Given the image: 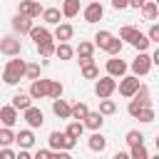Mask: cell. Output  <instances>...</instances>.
<instances>
[{
	"label": "cell",
	"instance_id": "obj_19",
	"mask_svg": "<svg viewBox=\"0 0 159 159\" xmlns=\"http://www.w3.org/2000/svg\"><path fill=\"white\" fill-rule=\"evenodd\" d=\"M15 144H17L20 149H30V147L35 144V134H32V129H20V132L15 134Z\"/></svg>",
	"mask_w": 159,
	"mask_h": 159
},
{
	"label": "cell",
	"instance_id": "obj_41",
	"mask_svg": "<svg viewBox=\"0 0 159 159\" xmlns=\"http://www.w3.org/2000/svg\"><path fill=\"white\" fill-rule=\"evenodd\" d=\"M25 77H27V80H40V65L25 62Z\"/></svg>",
	"mask_w": 159,
	"mask_h": 159
},
{
	"label": "cell",
	"instance_id": "obj_31",
	"mask_svg": "<svg viewBox=\"0 0 159 159\" xmlns=\"http://www.w3.org/2000/svg\"><path fill=\"white\" fill-rule=\"evenodd\" d=\"M102 117H109V114H114L117 112V102L114 99H99V109H97Z\"/></svg>",
	"mask_w": 159,
	"mask_h": 159
},
{
	"label": "cell",
	"instance_id": "obj_13",
	"mask_svg": "<svg viewBox=\"0 0 159 159\" xmlns=\"http://www.w3.org/2000/svg\"><path fill=\"white\" fill-rule=\"evenodd\" d=\"M10 25H12V30H15L17 35H27V32L32 30V20H30V17H25V15H20V12L10 20Z\"/></svg>",
	"mask_w": 159,
	"mask_h": 159
},
{
	"label": "cell",
	"instance_id": "obj_16",
	"mask_svg": "<svg viewBox=\"0 0 159 159\" xmlns=\"http://www.w3.org/2000/svg\"><path fill=\"white\" fill-rule=\"evenodd\" d=\"M102 124H104V117H102L99 112H87V117L82 119V127H87V129H92V132H99Z\"/></svg>",
	"mask_w": 159,
	"mask_h": 159
},
{
	"label": "cell",
	"instance_id": "obj_17",
	"mask_svg": "<svg viewBox=\"0 0 159 159\" xmlns=\"http://www.w3.org/2000/svg\"><path fill=\"white\" fill-rule=\"evenodd\" d=\"M87 147H89L92 152H97V154H102V152L107 149V137H104L102 132H92V137L87 139Z\"/></svg>",
	"mask_w": 159,
	"mask_h": 159
},
{
	"label": "cell",
	"instance_id": "obj_21",
	"mask_svg": "<svg viewBox=\"0 0 159 159\" xmlns=\"http://www.w3.org/2000/svg\"><path fill=\"white\" fill-rule=\"evenodd\" d=\"M40 17L45 20V25H60V20H62V12H60V7H45Z\"/></svg>",
	"mask_w": 159,
	"mask_h": 159
},
{
	"label": "cell",
	"instance_id": "obj_49",
	"mask_svg": "<svg viewBox=\"0 0 159 159\" xmlns=\"http://www.w3.org/2000/svg\"><path fill=\"white\" fill-rule=\"evenodd\" d=\"M112 159H129V152H122V149H119V152H117Z\"/></svg>",
	"mask_w": 159,
	"mask_h": 159
},
{
	"label": "cell",
	"instance_id": "obj_22",
	"mask_svg": "<svg viewBox=\"0 0 159 159\" xmlns=\"http://www.w3.org/2000/svg\"><path fill=\"white\" fill-rule=\"evenodd\" d=\"M87 112H89V107H87L84 102H75V104H70V119H75V122H82V119L87 117Z\"/></svg>",
	"mask_w": 159,
	"mask_h": 159
},
{
	"label": "cell",
	"instance_id": "obj_6",
	"mask_svg": "<svg viewBox=\"0 0 159 159\" xmlns=\"http://www.w3.org/2000/svg\"><path fill=\"white\" fill-rule=\"evenodd\" d=\"M129 70H132V75H134V77H144V75H149V70H152V60H149V52H139V55L132 60Z\"/></svg>",
	"mask_w": 159,
	"mask_h": 159
},
{
	"label": "cell",
	"instance_id": "obj_11",
	"mask_svg": "<svg viewBox=\"0 0 159 159\" xmlns=\"http://www.w3.org/2000/svg\"><path fill=\"white\" fill-rule=\"evenodd\" d=\"M17 12H20V15H25V17H30V20H35V17H40V15H42V5H40V2H35V0H20Z\"/></svg>",
	"mask_w": 159,
	"mask_h": 159
},
{
	"label": "cell",
	"instance_id": "obj_39",
	"mask_svg": "<svg viewBox=\"0 0 159 159\" xmlns=\"http://www.w3.org/2000/svg\"><path fill=\"white\" fill-rule=\"evenodd\" d=\"M12 142H15V132L7 129V127H2V129H0V149H2V147H10Z\"/></svg>",
	"mask_w": 159,
	"mask_h": 159
},
{
	"label": "cell",
	"instance_id": "obj_15",
	"mask_svg": "<svg viewBox=\"0 0 159 159\" xmlns=\"http://www.w3.org/2000/svg\"><path fill=\"white\" fill-rule=\"evenodd\" d=\"M27 35H30V40H35V45H42V42H50V40H52V32H50L45 25H40V27L32 25V30H30Z\"/></svg>",
	"mask_w": 159,
	"mask_h": 159
},
{
	"label": "cell",
	"instance_id": "obj_32",
	"mask_svg": "<svg viewBox=\"0 0 159 159\" xmlns=\"http://www.w3.org/2000/svg\"><path fill=\"white\" fill-rule=\"evenodd\" d=\"M124 142H127L129 147H137V144H144V134H142L139 129H129V132L124 134Z\"/></svg>",
	"mask_w": 159,
	"mask_h": 159
},
{
	"label": "cell",
	"instance_id": "obj_47",
	"mask_svg": "<svg viewBox=\"0 0 159 159\" xmlns=\"http://www.w3.org/2000/svg\"><path fill=\"white\" fill-rule=\"evenodd\" d=\"M15 159H32V154H30L27 149H20V152L15 154Z\"/></svg>",
	"mask_w": 159,
	"mask_h": 159
},
{
	"label": "cell",
	"instance_id": "obj_12",
	"mask_svg": "<svg viewBox=\"0 0 159 159\" xmlns=\"http://www.w3.org/2000/svg\"><path fill=\"white\" fill-rule=\"evenodd\" d=\"M47 87H50V80H32V84H30V89H27V94H30V99H45L47 97Z\"/></svg>",
	"mask_w": 159,
	"mask_h": 159
},
{
	"label": "cell",
	"instance_id": "obj_35",
	"mask_svg": "<svg viewBox=\"0 0 159 159\" xmlns=\"http://www.w3.org/2000/svg\"><path fill=\"white\" fill-rule=\"evenodd\" d=\"M137 32H139L137 27H132V25H124V27L119 30V40H122V42H129V45H132V40L137 37Z\"/></svg>",
	"mask_w": 159,
	"mask_h": 159
},
{
	"label": "cell",
	"instance_id": "obj_18",
	"mask_svg": "<svg viewBox=\"0 0 159 159\" xmlns=\"http://www.w3.org/2000/svg\"><path fill=\"white\" fill-rule=\"evenodd\" d=\"M0 122H2V127L12 129V127L17 124V109H12L10 104H7V107H0Z\"/></svg>",
	"mask_w": 159,
	"mask_h": 159
},
{
	"label": "cell",
	"instance_id": "obj_5",
	"mask_svg": "<svg viewBox=\"0 0 159 159\" xmlns=\"http://www.w3.org/2000/svg\"><path fill=\"white\" fill-rule=\"evenodd\" d=\"M0 52L7 55V57H20V52H22L20 37H17V35H5V37L0 40Z\"/></svg>",
	"mask_w": 159,
	"mask_h": 159
},
{
	"label": "cell",
	"instance_id": "obj_29",
	"mask_svg": "<svg viewBox=\"0 0 159 159\" xmlns=\"http://www.w3.org/2000/svg\"><path fill=\"white\" fill-rule=\"evenodd\" d=\"M112 37H114V35H112L109 30H99V32L94 35V42H92V45H94V47H99V50H104V47H107V42H109Z\"/></svg>",
	"mask_w": 159,
	"mask_h": 159
},
{
	"label": "cell",
	"instance_id": "obj_25",
	"mask_svg": "<svg viewBox=\"0 0 159 159\" xmlns=\"http://www.w3.org/2000/svg\"><path fill=\"white\" fill-rule=\"evenodd\" d=\"M52 112H55V117H60V119H70V104L60 97V99H52Z\"/></svg>",
	"mask_w": 159,
	"mask_h": 159
},
{
	"label": "cell",
	"instance_id": "obj_45",
	"mask_svg": "<svg viewBox=\"0 0 159 159\" xmlns=\"http://www.w3.org/2000/svg\"><path fill=\"white\" fill-rule=\"evenodd\" d=\"M32 159H50V149H37L32 154Z\"/></svg>",
	"mask_w": 159,
	"mask_h": 159
},
{
	"label": "cell",
	"instance_id": "obj_52",
	"mask_svg": "<svg viewBox=\"0 0 159 159\" xmlns=\"http://www.w3.org/2000/svg\"><path fill=\"white\" fill-rule=\"evenodd\" d=\"M35 2H40V0H35Z\"/></svg>",
	"mask_w": 159,
	"mask_h": 159
},
{
	"label": "cell",
	"instance_id": "obj_50",
	"mask_svg": "<svg viewBox=\"0 0 159 159\" xmlns=\"http://www.w3.org/2000/svg\"><path fill=\"white\" fill-rule=\"evenodd\" d=\"M149 159H159V154H154V157H149Z\"/></svg>",
	"mask_w": 159,
	"mask_h": 159
},
{
	"label": "cell",
	"instance_id": "obj_28",
	"mask_svg": "<svg viewBox=\"0 0 159 159\" xmlns=\"http://www.w3.org/2000/svg\"><path fill=\"white\" fill-rule=\"evenodd\" d=\"M82 132H84V127H82V122H75V119H72V122L67 124V129H65V134H67L70 139H75V142H77V139L82 137Z\"/></svg>",
	"mask_w": 159,
	"mask_h": 159
},
{
	"label": "cell",
	"instance_id": "obj_51",
	"mask_svg": "<svg viewBox=\"0 0 159 159\" xmlns=\"http://www.w3.org/2000/svg\"><path fill=\"white\" fill-rule=\"evenodd\" d=\"M92 2H99V0H92Z\"/></svg>",
	"mask_w": 159,
	"mask_h": 159
},
{
	"label": "cell",
	"instance_id": "obj_33",
	"mask_svg": "<svg viewBox=\"0 0 159 159\" xmlns=\"http://www.w3.org/2000/svg\"><path fill=\"white\" fill-rule=\"evenodd\" d=\"M122 45H124V42H122L119 37H112V40L107 42V47H104V52H107L109 57H117V55L122 52Z\"/></svg>",
	"mask_w": 159,
	"mask_h": 159
},
{
	"label": "cell",
	"instance_id": "obj_1",
	"mask_svg": "<svg viewBox=\"0 0 159 159\" xmlns=\"http://www.w3.org/2000/svg\"><path fill=\"white\" fill-rule=\"evenodd\" d=\"M22 77H25V60H20V57L7 60L5 72H2V82L5 84H17Z\"/></svg>",
	"mask_w": 159,
	"mask_h": 159
},
{
	"label": "cell",
	"instance_id": "obj_42",
	"mask_svg": "<svg viewBox=\"0 0 159 159\" xmlns=\"http://www.w3.org/2000/svg\"><path fill=\"white\" fill-rule=\"evenodd\" d=\"M147 40H149V42H159V25H157V22H152V27H149V32H147Z\"/></svg>",
	"mask_w": 159,
	"mask_h": 159
},
{
	"label": "cell",
	"instance_id": "obj_37",
	"mask_svg": "<svg viewBox=\"0 0 159 159\" xmlns=\"http://www.w3.org/2000/svg\"><path fill=\"white\" fill-rule=\"evenodd\" d=\"M82 77H84V80H97V77H99V67H97L94 62L82 65Z\"/></svg>",
	"mask_w": 159,
	"mask_h": 159
},
{
	"label": "cell",
	"instance_id": "obj_40",
	"mask_svg": "<svg viewBox=\"0 0 159 159\" xmlns=\"http://www.w3.org/2000/svg\"><path fill=\"white\" fill-rule=\"evenodd\" d=\"M129 159H149V152L144 144H137V147H129Z\"/></svg>",
	"mask_w": 159,
	"mask_h": 159
},
{
	"label": "cell",
	"instance_id": "obj_30",
	"mask_svg": "<svg viewBox=\"0 0 159 159\" xmlns=\"http://www.w3.org/2000/svg\"><path fill=\"white\" fill-rule=\"evenodd\" d=\"M149 45H152V42L147 40V35H144V32H137V37L132 40V47H134L137 52H147V50H149Z\"/></svg>",
	"mask_w": 159,
	"mask_h": 159
},
{
	"label": "cell",
	"instance_id": "obj_27",
	"mask_svg": "<svg viewBox=\"0 0 159 159\" xmlns=\"http://www.w3.org/2000/svg\"><path fill=\"white\" fill-rule=\"evenodd\" d=\"M55 55H57L60 60H72V57H75V50H72L70 42H60V45H55Z\"/></svg>",
	"mask_w": 159,
	"mask_h": 159
},
{
	"label": "cell",
	"instance_id": "obj_34",
	"mask_svg": "<svg viewBox=\"0 0 159 159\" xmlns=\"http://www.w3.org/2000/svg\"><path fill=\"white\" fill-rule=\"evenodd\" d=\"M62 92H65L62 82H57V80H50V87H47V97H50V99H60V97H62Z\"/></svg>",
	"mask_w": 159,
	"mask_h": 159
},
{
	"label": "cell",
	"instance_id": "obj_44",
	"mask_svg": "<svg viewBox=\"0 0 159 159\" xmlns=\"http://www.w3.org/2000/svg\"><path fill=\"white\" fill-rule=\"evenodd\" d=\"M50 159H72L70 152H50Z\"/></svg>",
	"mask_w": 159,
	"mask_h": 159
},
{
	"label": "cell",
	"instance_id": "obj_46",
	"mask_svg": "<svg viewBox=\"0 0 159 159\" xmlns=\"http://www.w3.org/2000/svg\"><path fill=\"white\" fill-rule=\"evenodd\" d=\"M112 7L114 10H124V7H129V0H112Z\"/></svg>",
	"mask_w": 159,
	"mask_h": 159
},
{
	"label": "cell",
	"instance_id": "obj_14",
	"mask_svg": "<svg viewBox=\"0 0 159 159\" xmlns=\"http://www.w3.org/2000/svg\"><path fill=\"white\" fill-rule=\"evenodd\" d=\"M72 35H75V27H72L70 22H60V25H55L52 40H60V42H70V40H72Z\"/></svg>",
	"mask_w": 159,
	"mask_h": 159
},
{
	"label": "cell",
	"instance_id": "obj_8",
	"mask_svg": "<svg viewBox=\"0 0 159 159\" xmlns=\"http://www.w3.org/2000/svg\"><path fill=\"white\" fill-rule=\"evenodd\" d=\"M127 70H129V65H127L124 60H119V55L107 60V77H114V80L119 77V80H122V77L127 75Z\"/></svg>",
	"mask_w": 159,
	"mask_h": 159
},
{
	"label": "cell",
	"instance_id": "obj_26",
	"mask_svg": "<svg viewBox=\"0 0 159 159\" xmlns=\"http://www.w3.org/2000/svg\"><path fill=\"white\" fill-rule=\"evenodd\" d=\"M75 55H77L80 60H82V57H92V55H94V45H92L89 40H80V45H77Z\"/></svg>",
	"mask_w": 159,
	"mask_h": 159
},
{
	"label": "cell",
	"instance_id": "obj_38",
	"mask_svg": "<svg viewBox=\"0 0 159 159\" xmlns=\"http://www.w3.org/2000/svg\"><path fill=\"white\" fill-rule=\"evenodd\" d=\"M154 117H157L154 107H144V109H139V114H137V119H139L142 124H149V122H154Z\"/></svg>",
	"mask_w": 159,
	"mask_h": 159
},
{
	"label": "cell",
	"instance_id": "obj_7",
	"mask_svg": "<svg viewBox=\"0 0 159 159\" xmlns=\"http://www.w3.org/2000/svg\"><path fill=\"white\" fill-rule=\"evenodd\" d=\"M139 84H142V82H139V77H134V75H124V77L119 80L117 89H119V94H122V97H129V99H132V97L137 94Z\"/></svg>",
	"mask_w": 159,
	"mask_h": 159
},
{
	"label": "cell",
	"instance_id": "obj_2",
	"mask_svg": "<svg viewBox=\"0 0 159 159\" xmlns=\"http://www.w3.org/2000/svg\"><path fill=\"white\" fill-rule=\"evenodd\" d=\"M144 107H152V99H149V87H147V84H139L137 94L129 99V107H127V112H129V117H134V119H137L139 109H144Z\"/></svg>",
	"mask_w": 159,
	"mask_h": 159
},
{
	"label": "cell",
	"instance_id": "obj_4",
	"mask_svg": "<svg viewBox=\"0 0 159 159\" xmlns=\"http://www.w3.org/2000/svg\"><path fill=\"white\" fill-rule=\"evenodd\" d=\"M114 89H117V80L114 77H97V82H94V94L99 97V99H109L112 94H114Z\"/></svg>",
	"mask_w": 159,
	"mask_h": 159
},
{
	"label": "cell",
	"instance_id": "obj_10",
	"mask_svg": "<svg viewBox=\"0 0 159 159\" xmlns=\"http://www.w3.org/2000/svg\"><path fill=\"white\" fill-rule=\"evenodd\" d=\"M82 17H84V22H99L102 17H104V7H102V2H89V5H84V10H82Z\"/></svg>",
	"mask_w": 159,
	"mask_h": 159
},
{
	"label": "cell",
	"instance_id": "obj_20",
	"mask_svg": "<svg viewBox=\"0 0 159 159\" xmlns=\"http://www.w3.org/2000/svg\"><path fill=\"white\" fill-rule=\"evenodd\" d=\"M10 107H12V109H17V112H25L27 107H32V99H30V94H27V92H17V94L12 97V102H10Z\"/></svg>",
	"mask_w": 159,
	"mask_h": 159
},
{
	"label": "cell",
	"instance_id": "obj_43",
	"mask_svg": "<svg viewBox=\"0 0 159 159\" xmlns=\"http://www.w3.org/2000/svg\"><path fill=\"white\" fill-rule=\"evenodd\" d=\"M0 159H15V152H12L10 147H2V149H0Z\"/></svg>",
	"mask_w": 159,
	"mask_h": 159
},
{
	"label": "cell",
	"instance_id": "obj_53",
	"mask_svg": "<svg viewBox=\"0 0 159 159\" xmlns=\"http://www.w3.org/2000/svg\"><path fill=\"white\" fill-rule=\"evenodd\" d=\"M60 2H62V0H60Z\"/></svg>",
	"mask_w": 159,
	"mask_h": 159
},
{
	"label": "cell",
	"instance_id": "obj_9",
	"mask_svg": "<svg viewBox=\"0 0 159 159\" xmlns=\"http://www.w3.org/2000/svg\"><path fill=\"white\" fill-rule=\"evenodd\" d=\"M22 119L27 122V129H37V127L45 124V114H42L40 107H27V109L22 112Z\"/></svg>",
	"mask_w": 159,
	"mask_h": 159
},
{
	"label": "cell",
	"instance_id": "obj_23",
	"mask_svg": "<svg viewBox=\"0 0 159 159\" xmlns=\"http://www.w3.org/2000/svg\"><path fill=\"white\" fill-rule=\"evenodd\" d=\"M60 12H62V17H77L80 15V0H62Z\"/></svg>",
	"mask_w": 159,
	"mask_h": 159
},
{
	"label": "cell",
	"instance_id": "obj_36",
	"mask_svg": "<svg viewBox=\"0 0 159 159\" xmlns=\"http://www.w3.org/2000/svg\"><path fill=\"white\" fill-rule=\"evenodd\" d=\"M37 52H40V57H42V60L52 57V55H55V40H50V42H42V45H37Z\"/></svg>",
	"mask_w": 159,
	"mask_h": 159
},
{
	"label": "cell",
	"instance_id": "obj_24",
	"mask_svg": "<svg viewBox=\"0 0 159 159\" xmlns=\"http://www.w3.org/2000/svg\"><path fill=\"white\" fill-rule=\"evenodd\" d=\"M139 10H142V17H144V20H149V22H154V20H157V15H159V7H157V2H154V0H147Z\"/></svg>",
	"mask_w": 159,
	"mask_h": 159
},
{
	"label": "cell",
	"instance_id": "obj_48",
	"mask_svg": "<svg viewBox=\"0 0 159 159\" xmlns=\"http://www.w3.org/2000/svg\"><path fill=\"white\" fill-rule=\"evenodd\" d=\"M147 0H129V7H134V10H139L142 5H144Z\"/></svg>",
	"mask_w": 159,
	"mask_h": 159
},
{
	"label": "cell",
	"instance_id": "obj_3",
	"mask_svg": "<svg viewBox=\"0 0 159 159\" xmlns=\"http://www.w3.org/2000/svg\"><path fill=\"white\" fill-rule=\"evenodd\" d=\"M47 142H50V152H70V149H75V139H70L65 132H50V137H47Z\"/></svg>",
	"mask_w": 159,
	"mask_h": 159
}]
</instances>
